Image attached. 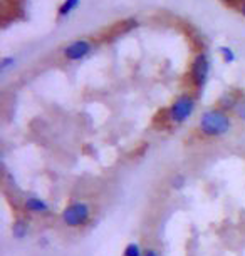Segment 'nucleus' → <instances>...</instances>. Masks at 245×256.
<instances>
[{
	"mask_svg": "<svg viewBox=\"0 0 245 256\" xmlns=\"http://www.w3.org/2000/svg\"><path fill=\"white\" fill-rule=\"evenodd\" d=\"M200 128L206 136H223L230 129V120L220 110H206L200 119Z\"/></svg>",
	"mask_w": 245,
	"mask_h": 256,
	"instance_id": "obj_1",
	"label": "nucleus"
},
{
	"mask_svg": "<svg viewBox=\"0 0 245 256\" xmlns=\"http://www.w3.org/2000/svg\"><path fill=\"white\" fill-rule=\"evenodd\" d=\"M91 216V210L86 202H73L62 211V221L71 226V228H78L88 223Z\"/></svg>",
	"mask_w": 245,
	"mask_h": 256,
	"instance_id": "obj_2",
	"label": "nucleus"
},
{
	"mask_svg": "<svg viewBox=\"0 0 245 256\" xmlns=\"http://www.w3.org/2000/svg\"><path fill=\"white\" fill-rule=\"evenodd\" d=\"M195 109V100L188 98V96H181L175 100V104L171 106V119L175 120V122H183L191 116Z\"/></svg>",
	"mask_w": 245,
	"mask_h": 256,
	"instance_id": "obj_3",
	"label": "nucleus"
},
{
	"mask_svg": "<svg viewBox=\"0 0 245 256\" xmlns=\"http://www.w3.org/2000/svg\"><path fill=\"white\" fill-rule=\"evenodd\" d=\"M210 72V64L206 56H198L193 62V69H191V74H193V80L196 86H203L206 82V77H208Z\"/></svg>",
	"mask_w": 245,
	"mask_h": 256,
	"instance_id": "obj_4",
	"label": "nucleus"
},
{
	"mask_svg": "<svg viewBox=\"0 0 245 256\" xmlns=\"http://www.w3.org/2000/svg\"><path fill=\"white\" fill-rule=\"evenodd\" d=\"M91 50L89 44L86 40H78V42H73L71 46H67L66 49V57L71 60H79L83 59L84 56H88V52Z\"/></svg>",
	"mask_w": 245,
	"mask_h": 256,
	"instance_id": "obj_5",
	"label": "nucleus"
},
{
	"mask_svg": "<svg viewBox=\"0 0 245 256\" xmlns=\"http://www.w3.org/2000/svg\"><path fill=\"white\" fill-rule=\"evenodd\" d=\"M26 210L31 212H47L49 211V204L44 200H41V198L31 196L26 200Z\"/></svg>",
	"mask_w": 245,
	"mask_h": 256,
	"instance_id": "obj_6",
	"label": "nucleus"
},
{
	"mask_svg": "<svg viewBox=\"0 0 245 256\" xmlns=\"http://www.w3.org/2000/svg\"><path fill=\"white\" fill-rule=\"evenodd\" d=\"M27 233H29V223L26 220H17L12 226V234L16 236L17 240H22V238H26Z\"/></svg>",
	"mask_w": 245,
	"mask_h": 256,
	"instance_id": "obj_7",
	"label": "nucleus"
},
{
	"mask_svg": "<svg viewBox=\"0 0 245 256\" xmlns=\"http://www.w3.org/2000/svg\"><path fill=\"white\" fill-rule=\"evenodd\" d=\"M123 256H143V251L136 243H129L126 248H124Z\"/></svg>",
	"mask_w": 245,
	"mask_h": 256,
	"instance_id": "obj_8",
	"label": "nucleus"
},
{
	"mask_svg": "<svg viewBox=\"0 0 245 256\" xmlns=\"http://www.w3.org/2000/svg\"><path fill=\"white\" fill-rule=\"evenodd\" d=\"M78 2H79V0H66V4L61 7V16H66V14H69L76 6H78Z\"/></svg>",
	"mask_w": 245,
	"mask_h": 256,
	"instance_id": "obj_9",
	"label": "nucleus"
},
{
	"mask_svg": "<svg viewBox=\"0 0 245 256\" xmlns=\"http://www.w3.org/2000/svg\"><path fill=\"white\" fill-rule=\"evenodd\" d=\"M171 186L175 188V190H181V188L185 186V178L183 176H176L171 180Z\"/></svg>",
	"mask_w": 245,
	"mask_h": 256,
	"instance_id": "obj_10",
	"label": "nucleus"
},
{
	"mask_svg": "<svg viewBox=\"0 0 245 256\" xmlns=\"http://www.w3.org/2000/svg\"><path fill=\"white\" fill-rule=\"evenodd\" d=\"M222 54H223V57H225V60H227V62H232V60L235 59L233 52H232V50H230V49H227V47H223V49H222Z\"/></svg>",
	"mask_w": 245,
	"mask_h": 256,
	"instance_id": "obj_11",
	"label": "nucleus"
},
{
	"mask_svg": "<svg viewBox=\"0 0 245 256\" xmlns=\"http://www.w3.org/2000/svg\"><path fill=\"white\" fill-rule=\"evenodd\" d=\"M14 62H16V60H14L12 57H9V59H4V60H2V66H0V69H2V72H4V70H7V67H11V66L14 64Z\"/></svg>",
	"mask_w": 245,
	"mask_h": 256,
	"instance_id": "obj_12",
	"label": "nucleus"
},
{
	"mask_svg": "<svg viewBox=\"0 0 245 256\" xmlns=\"http://www.w3.org/2000/svg\"><path fill=\"white\" fill-rule=\"evenodd\" d=\"M143 256H158V253H156V250L150 248V250H145V253H143Z\"/></svg>",
	"mask_w": 245,
	"mask_h": 256,
	"instance_id": "obj_13",
	"label": "nucleus"
},
{
	"mask_svg": "<svg viewBox=\"0 0 245 256\" xmlns=\"http://www.w3.org/2000/svg\"><path fill=\"white\" fill-rule=\"evenodd\" d=\"M238 114H240V118H242L245 120V100L242 104H240V109H238Z\"/></svg>",
	"mask_w": 245,
	"mask_h": 256,
	"instance_id": "obj_14",
	"label": "nucleus"
},
{
	"mask_svg": "<svg viewBox=\"0 0 245 256\" xmlns=\"http://www.w3.org/2000/svg\"><path fill=\"white\" fill-rule=\"evenodd\" d=\"M243 16H245V7H243Z\"/></svg>",
	"mask_w": 245,
	"mask_h": 256,
	"instance_id": "obj_15",
	"label": "nucleus"
}]
</instances>
